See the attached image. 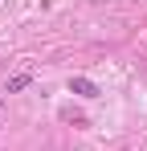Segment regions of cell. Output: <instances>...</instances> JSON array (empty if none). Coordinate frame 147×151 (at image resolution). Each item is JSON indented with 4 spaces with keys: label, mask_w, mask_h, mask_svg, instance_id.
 <instances>
[{
    "label": "cell",
    "mask_w": 147,
    "mask_h": 151,
    "mask_svg": "<svg viewBox=\"0 0 147 151\" xmlns=\"http://www.w3.org/2000/svg\"><path fill=\"white\" fill-rule=\"evenodd\" d=\"M70 94H82V98H98V82H90V78H70Z\"/></svg>",
    "instance_id": "6da1fadb"
},
{
    "label": "cell",
    "mask_w": 147,
    "mask_h": 151,
    "mask_svg": "<svg viewBox=\"0 0 147 151\" xmlns=\"http://www.w3.org/2000/svg\"><path fill=\"white\" fill-rule=\"evenodd\" d=\"M33 86V74H12L8 82H4V94H21V90H29Z\"/></svg>",
    "instance_id": "7a4b0ae2"
}]
</instances>
